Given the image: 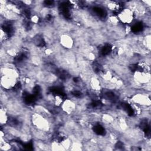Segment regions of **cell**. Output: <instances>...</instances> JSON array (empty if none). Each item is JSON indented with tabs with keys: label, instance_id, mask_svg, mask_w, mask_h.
Here are the masks:
<instances>
[{
	"label": "cell",
	"instance_id": "obj_2",
	"mask_svg": "<svg viewBox=\"0 0 151 151\" xmlns=\"http://www.w3.org/2000/svg\"><path fill=\"white\" fill-rule=\"evenodd\" d=\"M62 107H63V110L65 113H67L68 114H70L71 113H72L74 111V110L76 107V106L72 101H71L70 100H67L63 102Z\"/></svg>",
	"mask_w": 151,
	"mask_h": 151
},
{
	"label": "cell",
	"instance_id": "obj_3",
	"mask_svg": "<svg viewBox=\"0 0 151 151\" xmlns=\"http://www.w3.org/2000/svg\"><path fill=\"white\" fill-rule=\"evenodd\" d=\"M61 43L65 48H70L73 45V41L70 37L64 35L61 38Z\"/></svg>",
	"mask_w": 151,
	"mask_h": 151
},
{
	"label": "cell",
	"instance_id": "obj_1",
	"mask_svg": "<svg viewBox=\"0 0 151 151\" xmlns=\"http://www.w3.org/2000/svg\"><path fill=\"white\" fill-rule=\"evenodd\" d=\"M118 17L124 24H130L133 18V13L129 9H123L119 12Z\"/></svg>",
	"mask_w": 151,
	"mask_h": 151
},
{
	"label": "cell",
	"instance_id": "obj_4",
	"mask_svg": "<svg viewBox=\"0 0 151 151\" xmlns=\"http://www.w3.org/2000/svg\"><path fill=\"white\" fill-rule=\"evenodd\" d=\"M7 121H8V117L6 116L5 110H3L2 109L1 111V122L2 124L3 123L5 124L6 123Z\"/></svg>",
	"mask_w": 151,
	"mask_h": 151
}]
</instances>
